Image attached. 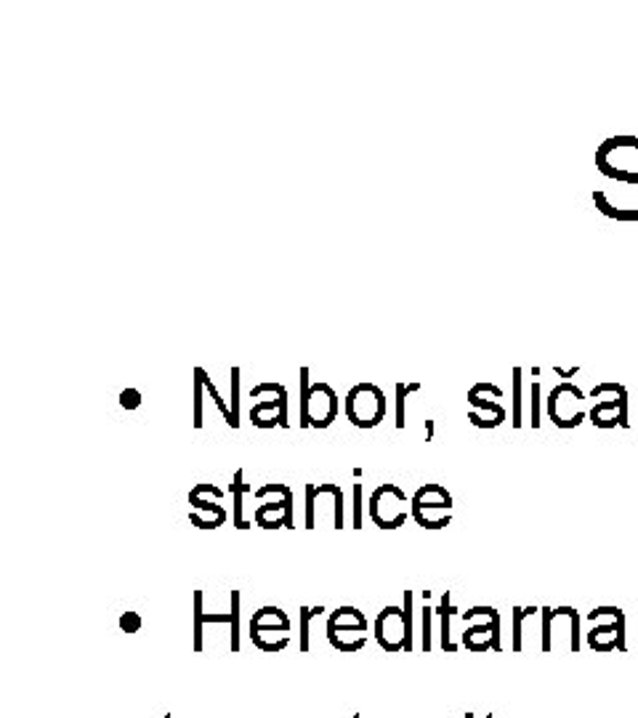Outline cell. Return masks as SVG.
<instances>
[{"label": "cell", "mask_w": 638, "mask_h": 718, "mask_svg": "<svg viewBox=\"0 0 638 718\" xmlns=\"http://www.w3.org/2000/svg\"><path fill=\"white\" fill-rule=\"evenodd\" d=\"M407 495L396 485H381L368 500V514L381 530H400L407 521Z\"/></svg>", "instance_id": "obj_6"}, {"label": "cell", "mask_w": 638, "mask_h": 718, "mask_svg": "<svg viewBox=\"0 0 638 718\" xmlns=\"http://www.w3.org/2000/svg\"><path fill=\"white\" fill-rule=\"evenodd\" d=\"M464 644L471 652H487V650L500 652L503 650V644H500V615H495L490 623L468 625L464 633Z\"/></svg>", "instance_id": "obj_13"}, {"label": "cell", "mask_w": 638, "mask_h": 718, "mask_svg": "<svg viewBox=\"0 0 638 718\" xmlns=\"http://www.w3.org/2000/svg\"><path fill=\"white\" fill-rule=\"evenodd\" d=\"M495 615H500V612L492 610V606H471V610L464 612V620L468 625H477V623H490Z\"/></svg>", "instance_id": "obj_27"}, {"label": "cell", "mask_w": 638, "mask_h": 718, "mask_svg": "<svg viewBox=\"0 0 638 718\" xmlns=\"http://www.w3.org/2000/svg\"><path fill=\"white\" fill-rule=\"evenodd\" d=\"M354 718H362V716H360V714H354Z\"/></svg>", "instance_id": "obj_39"}, {"label": "cell", "mask_w": 638, "mask_h": 718, "mask_svg": "<svg viewBox=\"0 0 638 718\" xmlns=\"http://www.w3.org/2000/svg\"><path fill=\"white\" fill-rule=\"evenodd\" d=\"M319 612H325L322 606H301V615H298V620H301V633H298V650H301V652H309V620L317 617Z\"/></svg>", "instance_id": "obj_25"}, {"label": "cell", "mask_w": 638, "mask_h": 718, "mask_svg": "<svg viewBox=\"0 0 638 718\" xmlns=\"http://www.w3.org/2000/svg\"><path fill=\"white\" fill-rule=\"evenodd\" d=\"M120 629L126 633H139L141 631V617L139 612H126V615L120 617Z\"/></svg>", "instance_id": "obj_32"}, {"label": "cell", "mask_w": 638, "mask_h": 718, "mask_svg": "<svg viewBox=\"0 0 638 718\" xmlns=\"http://www.w3.org/2000/svg\"><path fill=\"white\" fill-rule=\"evenodd\" d=\"M232 415H234V429H240V368H232Z\"/></svg>", "instance_id": "obj_29"}, {"label": "cell", "mask_w": 638, "mask_h": 718, "mask_svg": "<svg viewBox=\"0 0 638 718\" xmlns=\"http://www.w3.org/2000/svg\"><path fill=\"white\" fill-rule=\"evenodd\" d=\"M120 408L123 410L141 408V391L139 389H123L120 391Z\"/></svg>", "instance_id": "obj_30"}, {"label": "cell", "mask_w": 638, "mask_h": 718, "mask_svg": "<svg viewBox=\"0 0 638 718\" xmlns=\"http://www.w3.org/2000/svg\"><path fill=\"white\" fill-rule=\"evenodd\" d=\"M468 404L474 408V410H468V421H471L477 429H495L506 421V410L500 408L498 402L479 400L477 394H471V391H468Z\"/></svg>", "instance_id": "obj_14"}, {"label": "cell", "mask_w": 638, "mask_h": 718, "mask_svg": "<svg viewBox=\"0 0 638 718\" xmlns=\"http://www.w3.org/2000/svg\"><path fill=\"white\" fill-rule=\"evenodd\" d=\"M205 370L194 368V429H203V391H205V381H203Z\"/></svg>", "instance_id": "obj_24"}, {"label": "cell", "mask_w": 638, "mask_h": 718, "mask_svg": "<svg viewBox=\"0 0 638 718\" xmlns=\"http://www.w3.org/2000/svg\"><path fill=\"white\" fill-rule=\"evenodd\" d=\"M535 606H517V610H513V652H522L524 650V642H522V636H524V620L527 617H532L535 615Z\"/></svg>", "instance_id": "obj_21"}, {"label": "cell", "mask_w": 638, "mask_h": 718, "mask_svg": "<svg viewBox=\"0 0 638 718\" xmlns=\"http://www.w3.org/2000/svg\"><path fill=\"white\" fill-rule=\"evenodd\" d=\"M194 652H203V629L205 623L232 625V642L230 650L240 652V591H232V612H224V615H208L203 610V591H194Z\"/></svg>", "instance_id": "obj_11"}, {"label": "cell", "mask_w": 638, "mask_h": 718, "mask_svg": "<svg viewBox=\"0 0 638 718\" xmlns=\"http://www.w3.org/2000/svg\"><path fill=\"white\" fill-rule=\"evenodd\" d=\"M258 629L290 633L288 612H283L279 606H262V610L251 617V631H258Z\"/></svg>", "instance_id": "obj_15"}, {"label": "cell", "mask_w": 638, "mask_h": 718, "mask_svg": "<svg viewBox=\"0 0 638 718\" xmlns=\"http://www.w3.org/2000/svg\"><path fill=\"white\" fill-rule=\"evenodd\" d=\"M328 642L333 644L338 652H343V655H354V652L364 650L368 636H364V631L343 629V631H328Z\"/></svg>", "instance_id": "obj_17"}, {"label": "cell", "mask_w": 638, "mask_h": 718, "mask_svg": "<svg viewBox=\"0 0 638 718\" xmlns=\"http://www.w3.org/2000/svg\"><path fill=\"white\" fill-rule=\"evenodd\" d=\"M354 527L362 530V485H354Z\"/></svg>", "instance_id": "obj_35"}, {"label": "cell", "mask_w": 638, "mask_h": 718, "mask_svg": "<svg viewBox=\"0 0 638 718\" xmlns=\"http://www.w3.org/2000/svg\"><path fill=\"white\" fill-rule=\"evenodd\" d=\"M421 391V383H396V429H405V400L410 394Z\"/></svg>", "instance_id": "obj_22"}, {"label": "cell", "mask_w": 638, "mask_h": 718, "mask_svg": "<svg viewBox=\"0 0 638 718\" xmlns=\"http://www.w3.org/2000/svg\"><path fill=\"white\" fill-rule=\"evenodd\" d=\"M347 418L357 429H375L386 415V397L375 383H357L347 394Z\"/></svg>", "instance_id": "obj_5"}, {"label": "cell", "mask_w": 638, "mask_h": 718, "mask_svg": "<svg viewBox=\"0 0 638 718\" xmlns=\"http://www.w3.org/2000/svg\"><path fill=\"white\" fill-rule=\"evenodd\" d=\"M230 493H232V498H234V527H237V530H251V521L243 519V498H245V493H247L245 472H243V468H240V472L234 474V482H232Z\"/></svg>", "instance_id": "obj_19"}, {"label": "cell", "mask_w": 638, "mask_h": 718, "mask_svg": "<svg viewBox=\"0 0 638 718\" xmlns=\"http://www.w3.org/2000/svg\"><path fill=\"white\" fill-rule=\"evenodd\" d=\"M553 373L562 376V378H575L577 373H581V368H570V370H564V368H553Z\"/></svg>", "instance_id": "obj_37"}, {"label": "cell", "mask_w": 638, "mask_h": 718, "mask_svg": "<svg viewBox=\"0 0 638 718\" xmlns=\"http://www.w3.org/2000/svg\"><path fill=\"white\" fill-rule=\"evenodd\" d=\"M221 498H224V493L216 485L192 487V493H189V506H192L189 521L200 530H216V527L224 525L226 508L219 503Z\"/></svg>", "instance_id": "obj_10"}, {"label": "cell", "mask_w": 638, "mask_h": 718, "mask_svg": "<svg viewBox=\"0 0 638 718\" xmlns=\"http://www.w3.org/2000/svg\"><path fill=\"white\" fill-rule=\"evenodd\" d=\"M453 495L442 485H423L418 493L410 498V517H413L423 530H445L450 525Z\"/></svg>", "instance_id": "obj_2"}, {"label": "cell", "mask_w": 638, "mask_h": 718, "mask_svg": "<svg viewBox=\"0 0 638 718\" xmlns=\"http://www.w3.org/2000/svg\"><path fill=\"white\" fill-rule=\"evenodd\" d=\"M471 391H474V394H492L495 400H503V389L492 387V383H477V387H474Z\"/></svg>", "instance_id": "obj_36"}, {"label": "cell", "mask_w": 638, "mask_h": 718, "mask_svg": "<svg viewBox=\"0 0 638 718\" xmlns=\"http://www.w3.org/2000/svg\"><path fill=\"white\" fill-rule=\"evenodd\" d=\"M251 642L256 644L262 652H269V655H277V652H283L285 646L290 644V633L258 629V631H251Z\"/></svg>", "instance_id": "obj_18"}, {"label": "cell", "mask_w": 638, "mask_h": 718, "mask_svg": "<svg viewBox=\"0 0 638 718\" xmlns=\"http://www.w3.org/2000/svg\"><path fill=\"white\" fill-rule=\"evenodd\" d=\"M485 718H492V716H485Z\"/></svg>", "instance_id": "obj_41"}, {"label": "cell", "mask_w": 638, "mask_h": 718, "mask_svg": "<svg viewBox=\"0 0 638 718\" xmlns=\"http://www.w3.org/2000/svg\"><path fill=\"white\" fill-rule=\"evenodd\" d=\"M602 394H615V400H607V402H598L594 410H591V423H594L596 429H615V426H623L628 429L630 421H628V389L623 387V383H612V381H604L598 383V387L591 389V400H596V397Z\"/></svg>", "instance_id": "obj_9"}, {"label": "cell", "mask_w": 638, "mask_h": 718, "mask_svg": "<svg viewBox=\"0 0 638 718\" xmlns=\"http://www.w3.org/2000/svg\"><path fill=\"white\" fill-rule=\"evenodd\" d=\"M513 413H511V423L513 429H522L524 421H522V368H513Z\"/></svg>", "instance_id": "obj_23"}, {"label": "cell", "mask_w": 638, "mask_h": 718, "mask_svg": "<svg viewBox=\"0 0 638 718\" xmlns=\"http://www.w3.org/2000/svg\"><path fill=\"white\" fill-rule=\"evenodd\" d=\"M253 495L256 500H264L253 517L262 530H293V489L288 485H264Z\"/></svg>", "instance_id": "obj_4"}, {"label": "cell", "mask_w": 638, "mask_h": 718, "mask_svg": "<svg viewBox=\"0 0 638 718\" xmlns=\"http://www.w3.org/2000/svg\"><path fill=\"white\" fill-rule=\"evenodd\" d=\"M638 136H612L596 149V168L604 179L617 181L638 173Z\"/></svg>", "instance_id": "obj_3"}, {"label": "cell", "mask_w": 638, "mask_h": 718, "mask_svg": "<svg viewBox=\"0 0 638 718\" xmlns=\"http://www.w3.org/2000/svg\"><path fill=\"white\" fill-rule=\"evenodd\" d=\"M594 629L588 633V646L594 652H625V612L617 606H596L588 612Z\"/></svg>", "instance_id": "obj_7"}, {"label": "cell", "mask_w": 638, "mask_h": 718, "mask_svg": "<svg viewBox=\"0 0 638 718\" xmlns=\"http://www.w3.org/2000/svg\"><path fill=\"white\" fill-rule=\"evenodd\" d=\"M434 612L442 620V633H439V636H442V650L450 652V655H453V652H458V644H455L453 638H450V617H453V612H455L453 604H450V591H447L445 596H442V602H439V606H436Z\"/></svg>", "instance_id": "obj_20"}, {"label": "cell", "mask_w": 638, "mask_h": 718, "mask_svg": "<svg viewBox=\"0 0 638 718\" xmlns=\"http://www.w3.org/2000/svg\"><path fill=\"white\" fill-rule=\"evenodd\" d=\"M405 623H407V650L413 652V591H405Z\"/></svg>", "instance_id": "obj_31"}, {"label": "cell", "mask_w": 638, "mask_h": 718, "mask_svg": "<svg viewBox=\"0 0 638 718\" xmlns=\"http://www.w3.org/2000/svg\"><path fill=\"white\" fill-rule=\"evenodd\" d=\"M436 615V612L432 610V606H423V633H421V638H423V652H432V646H434V642H432V636H434V633H432V617Z\"/></svg>", "instance_id": "obj_28"}, {"label": "cell", "mask_w": 638, "mask_h": 718, "mask_svg": "<svg viewBox=\"0 0 638 718\" xmlns=\"http://www.w3.org/2000/svg\"><path fill=\"white\" fill-rule=\"evenodd\" d=\"M375 642L381 644L389 655L407 650V623L402 606H386V610L375 617Z\"/></svg>", "instance_id": "obj_12"}, {"label": "cell", "mask_w": 638, "mask_h": 718, "mask_svg": "<svg viewBox=\"0 0 638 718\" xmlns=\"http://www.w3.org/2000/svg\"><path fill=\"white\" fill-rule=\"evenodd\" d=\"M343 629L368 633V617H364V612L357 610V606H338L336 612H330L328 631H343Z\"/></svg>", "instance_id": "obj_16"}, {"label": "cell", "mask_w": 638, "mask_h": 718, "mask_svg": "<svg viewBox=\"0 0 638 718\" xmlns=\"http://www.w3.org/2000/svg\"><path fill=\"white\" fill-rule=\"evenodd\" d=\"M166 718H171V714H168V716H166Z\"/></svg>", "instance_id": "obj_40"}, {"label": "cell", "mask_w": 638, "mask_h": 718, "mask_svg": "<svg viewBox=\"0 0 638 718\" xmlns=\"http://www.w3.org/2000/svg\"><path fill=\"white\" fill-rule=\"evenodd\" d=\"M301 383V429H328L333 426L341 410L338 394L328 383H311L309 368H301L298 373Z\"/></svg>", "instance_id": "obj_1"}, {"label": "cell", "mask_w": 638, "mask_h": 718, "mask_svg": "<svg viewBox=\"0 0 638 718\" xmlns=\"http://www.w3.org/2000/svg\"><path fill=\"white\" fill-rule=\"evenodd\" d=\"M317 495H315V485H306V530H315L317 527Z\"/></svg>", "instance_id": "obj_26"}, {"label": "cell", "mask_w": 638, "mask_h": 718, "mask_svg": "<svg viewBox=\"0 0 638 718\" xmlns=\"http://www.w3.org/2000/svg\"><path fill=\"white\" fill-rule=\"evenodd\" d=\"M264 394H272L275 400H266V402H258L253 404L251 410V421L256 429H272V426H283L288 429L290 421H288V389L283 387V383H258V387L251 389V400H258V397Z\"/></svg>", "instance_id": "obj_8"}, {"label": "cell", "mask_w": 638, "mask_h": 718, "mask_svg": "<svg viewBox=\"0 0 638 718\" xmlns=\"http://www.w3.org/2000/svg\"><path fill=\"white\" fill-rule=\"evenodd\" d=\"M540 426V383H532V429Z\"/></svg>", "instance_id": "obj_34"}, {"label": "cell", "mask_w": 638, "mask_h": 718, "mask_svg": "<svg viewBox=\"0 0 638 718\" xmlns=\"http://www.w3.org/2000/svg\"><path fill=\"white\" fill-rule=\"evenodd\" d=\"M426 434L428 440H434V421H426Z\"/></svg>", "instance_id": "obj_38"}, {"label": "cell", "mask_w": 638, "mask_h": 718, "mask_svg": "<svg viewBox=\"0 0 638 718\" xmlns=\"http://www.w3.org/2000/svg\"><path fill=\"white\" fill-rule=\"evenodd\" d=\"M543 644H540V650L543 652H551V606H543Z\"/></svg>", "instance_id": "obj_33"}]
</instances>
